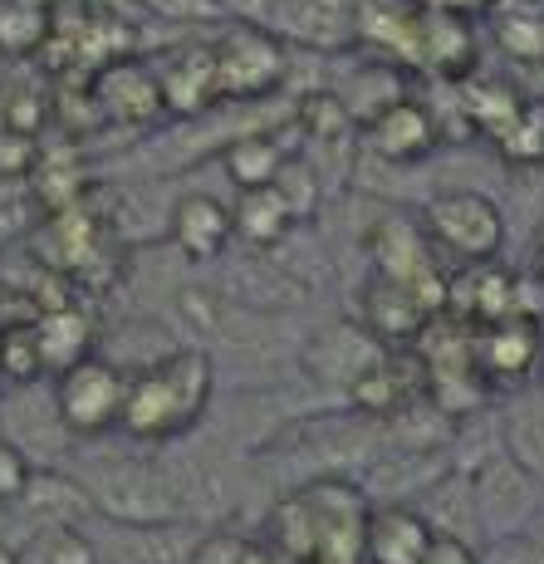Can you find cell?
<instances>
[{
  "label": "cell",
  "instance_id": "obj_31",
  "mask_svg": "<svg viewBox=\"0 0 544 564\" xmlns=\"http://www.w3.org/2000/svg\"><path fill=\"white\" fill-rule=\"evenodd\" d=\"M45 162V148L40 138H25V133H6L0 128V182H20Z\"/></svg>",
  "mask_w": 544,
  "mask_h": 564
},
{
  "label": "cell",
  "instance_id": "obj_13",
  "mask_svg": "<svg viewBox=\"0 0 544 564\" xmlns=\"http://www.w3.org/2000/svg\"><path fill=\"white\" fill-rule=\"evenodd\" d=\"M363 143H368V153L383 158V162H422V158L437 153L442 128H437V118H432L427 104L398 99L393 94V99L378 104L373 113L363 118Z\"/></svg>",
  "mask_w": 544,
  "mask_h": 564
},
{
  "label": "cell",
  "instance_id": "obj_28",
  "mask_svg": "<svg viewBox=\"0 0 544 564\" xmlns=\"http://www.w3.org/2000/svg\"><path fill=\"white\" fill-rule=\"evenodd\" d=\"M50 94L30 79H15L0 89V128L6 133H25V138H40V128L50 123Z\"/></svg>",
  "mask_w": 544,
  "mask_h": 564
},
{
  "label": "cell",
  "instance_id": "obj_26",
  "mask_svg": "<svg viewBox=\"0 0 544 564\" xmlns=\"http://www.w3.org/2000/svg\"><path fill=\"white\" fill-rule=\"evenodd\" d=\"M50 35L54 15L20 6V0H0V59H25V54L45 50Z\"/></svg>",
  "mask_w": 544,
  "mask_h": 564
},
{
  "label": "cell",
  "instance_id": "obj_5",
  "mask_svg": "<svg viewBox=\"0 0 544 564\" xmlns=\"http://www.w3.org/2000/svg\"><path fill=\"white\" fill-rule=\"evenodd\" d=\"M226 15L295 50L339 54L358 45V0H226Z\"/></svg>",
  "mask_w": 544,
  "mask_h": 564
},
{
  "label": "cell",
  "instance_id": "obj_19",
  "mask_svg": "<svg viewBox=\"0 0 544 564\" xmlns=\"http://www.w3.org/2000/svg\"><path fill=\"white\" fill-rule=\"evenodd\" d=\"M35 344L40 359H45V373L59 378L64 368L94 359V344H99V329H94V314L79 305H50L45 314H35Z\"/></svg>",
  "mask_w": 544,
  "mask_h": 564
},
{
  "label": "cell",
  "instance_id": "obj_25",
  "mask_svg": "<svg viewBox=\"0 0 544 564\" xmlns=\"http://www.w3.org/2000/svg\"><path fill=\"white\" fill-rule=\"evenodd\" d=\"M20 564H99V550L79 525H35L20 545Z\"/></svg>",
  "mask_w": 544,
  "mask_h": 564
},
{
  "label": "cell",
  "instance_id": "obj_36",
  "mask_svg": "<svg viewBox=\"0 0 544 564\" xmlns=\"http://www.w3.org/2000/svg\"><path fill=\"white\" fill-rule=\"evenodd\" d=\"M246 564H300L295 555H290V550H280L275 540H246Z\"/></svg>",
  "mask_w": 544,
  "mask_h": 564
},
{
  "label": "cell",
  "instance_id": "obj_32",
  "mask_svg": "<svg viewBox=\"0 0 544 564\" xmlns=\"http://www.w3.org/2000/svg\"><path fill=\"white\" fill-rule=\"evenodd\" d=\"M500 45H505L515 59H544V20L535 15H500Z\"/></svg>",
  "mask_w": 544,
  "mask_h": 564
},
{
  "label": "cell",
  "instance_id": "obj_14",
  "mask_svg": "<svg viewBox=\"0 0 544 564\" xmlns=\"http://www.w3.org/2000/svg\"><path fill=\"white\" fill-rule=\"evenodd\" d=\"M89 104L99 108L104 118H113V123H157L167 108H162V94H157V74H152V64L133 59V54H123V59H108L94 69L89 79Z\"/></svg>",
  "mask_w": 544,
  "mask_h": 564
},
{
  "label": "cell",
  "instance_id": "obj_27",
  "mask_svg": "<svg viewBox=\"0 0 544 564\" xmlns=\"http://www.w3.org/2000/svg\"><path fill=\"white\" fill-rule=\"evenodd\" d=\"M0 378L15 388H30L45 378V359H40V344H35V324L20 319L0 329Z\"/></svg>",
  "mask_w": 544,
  "mask_h": 564
},
{
  "label": "cell",
  "instance_id": "obj_8",
  "mask_svg": "<svg viewBox=\"0 0 544 564\" xmlns=\"http://www.w3.org/2000/svg\"><path fill=\"white\" fill-rule=\"evenodd\" d=\"M422 231L466 265H486L505 246V216L486 192H437L422 206Z\"/></svg>",
  "mask_w": 544,
  "mask_h": 564
},
{
  "label": "cell",
  "instance_id": "obj_12",
  "mask_svg": "<svg viewBox=\"0 0 544 564\" xmlns=\"http://www.w3.org/2000/svg\"><path fill=\"white\" fill-rule=\"evenodd\" d=\"M157 74V94L167 113L182 118H202L211 113L221 99V79H216V54L211 40H177V45L162 50V59L152 64Z\"/></svg>",
  "mask_w": 544,
  "mask_h": 564
},
{
  "label": "cell",
  "instance_id": "obj_15",
  "mask_svg": "<svg viewBox=\"0 0 544 564\" xmlns=\"http://www.w3.org/2000/svg\"><path fill=\"white\" fill-rule=\"evenodd\" d=\"M167 236L187 260L211 265V260H221L226 251H231V241H236L231 206H226L221 197H211V192H187V197L172 206Z\"/></svg>",
  "mask_w": 544,
  "mask_h": 564
},
{
  "label": "cell",
  "instance_id": "obj_9",
  "mask_svg": "<svg viewBox=\"0 0 544 564\" xmlns=\"http://www.w3.org/2000/svg\"><path fill=\"white\" fill-rule=\"evenodd\" d=\"M211 54H216V79H221V99L226 104H260L285 84L290 74V54L280 40H270L265 30L255 25H231L211 40Z\"/></svg>",
  "mask_w": 544,
  "mask_h": 564
},
{
  "label": "cell",
  "instance_id": "obj_17",
  "mask_svg": "<svg viewBox=\"0 0 544 564\" xmlns=\"http://www.w3.org/2000/svg\"><path fill=\"white\" fill-rule=\"evenodd\" d=\"M500 452L544 486V383H530L500 408Z\"/></svg>",
  "mask_w": 544,
  "mask_h": 564
},
{
  "label": "cell",
  "instance_id": "obj_38",
  "mask_svg": "<svg viewBox=\"0 0 544 564\" xmlns=\"http://www.w3.org/2000/svg\"><path fill=\"white\" fill-rule=\"evenodd\" d=\"M535 285H540V295H544V231H540V246H535Z\"/></svg>",
  "mask_w": 544,
  "mask_h": 564
},
{
  "label": "cell",
  "instance_id": "obj_11",
  "mask_svg": "<svg viewBox=\"0 0 544 564\" xmlns=\"http://www.w3.org/2000/svg\"><path fill=\"white\" fill-rule=\"evenodd\" d=\"M383 354L388 349L358 319H334V324H324V329H314L309 344H300V368L319 388H344L348 393Z\"/></svg>",
  "mask_w": 544,
  "mask_h": 564
},
{
  "label": "cell",
  "instance_id": "obj_21",
  "mask_svg": "<svg viewBox=\"0 0 544 564\" xmlns=\"http://www.w3.org/2000/svg\"><path fill=\"white\" fill-rule=\"evenodd\" d=\"M84 511H89V496L64 471H35L20 496V516H30L35 525H79Z\"/></svg>",
  "mask_w": 544,
  "mask_h": 564
},
{
  "label": "cell",
  "instance_id": "obj_10",
  "mask_svg": "<svg viewBox=\"0 0 544 564\" xmlns=\"http://www.w3.org/2000/svg\"><path fill=\"white\" fill-rule=\"evenodd\" d=\"M471 476V501H476V525L491 540H515L544 511V486L530 481L505 452H491L486 462L461 466Z\"/></svg>",
  "mask_w": 544,
  "mask_h": 564
},
{
  "label": "cell",
  "instance_id": "obj_20",
  "mask_svg": "<svg viewBox=\"0 0 544 564\" xmlns=\"http://www.w3.org/2000/svg\"><path fill=\"white\" fill-rule=\"evenodd\" d=\"M417 516L432 525V535H451V540H466V545H476L481 525H476L471 476H466L461 466H451L446 476H437V481H432L427 491H422Z\"/></svg>",
  "mask_w": 544,
  "mask_h": 564
},
{
  "label": "cell",
  "instance_id": "obj_2",
  "mask_svg": "<svg viewBox=\"0 0 544 564\" xmlns=\"http://www.w3.org/2000/svg\"><path fill=\"white\" fill-rule=\"evenodd\" d=\"M216 393V364L202 349H172L148 368L128 373V398L118 427L138 442H172L202 422Z\"/></svg>",
  "mask_w": 544,
  "mask_h": 564
},
{
  "label": "cell",
  "instance_id": "obj_37",
  "mask_svg": "<svg viewBox=\"0 0 544 564\" xmlns=\"http://www.w3.org/2000/svg\"><path fill=\"white\" fill-rule=\"evenodd\" d=\"M422 10H442V15H461V20H471V15H481V10H491L496 0H417Z\"/></svg>",
  "mask_w": 544,
  "mask_h": 564
},
{
  "label": "cell",
  "instance_id": "obj_24",
  "mask_svg": "<svg viewBox=\"0 0 544 564\" xmlns=\"http://www.w3.org/2000/svg\"><path fill=\"white\" fill-rule=\"evenodd\" d=\"M270 192L280 197V206L290 212V221H314L319 216V202H324V182H319V167H314L304 153H285L280 172L270 177Z\"/></svg>",
  "mask_w": 544,
  "mask_h": 564
},
{
  "label": "cell",
  "instance_id": "obj_39",
  "mask_svg": "<svg viewBox=\"0 0 544 564\" xmlns=\"http://www.w3.org/2000/svg\"><path fill=\"white\" fill-rule=\"evenodd\" d=\"M0 564H20V545H10V540H0Z\"/></svg>",
  "mask_w": 544,
  "mask_h": 564
},
{
  "label": "cell",
  "instance_id": "obj_18",
  "mask_svg": "<svg viewBox=\"0 0 544 564\" xmlns=\"http://www.w3.org/2000/svg\"><path fill=\"white\" fill-rule=\"evenodd\" d=\"M432 545V525L417 506H373L363 530V564H417Z\"/></svg>",
  "mask_w": 544,
  "mask_h": 564
},
{
  "label": "cell",
  "instance_id": "obj_34",
  "mask_svg": "<svg viewBox=\"0 0 544 564\" xmlns=\"http://www.w3.org/2000/svg\"><path fill=\"white\" fill-rule=\"evenodd\" d=\"M187 564H246V540L231 535V530H211L192 545Z\"/></svg>",
  "mask_w": 544,
  "mask_h": 564
},
{
  "label": "cell",
  "instance_id": "obj_4",
  "mask_svg": "<svg viewBox=\"0 0 544 564\" xmlns=\"http://www.w3.org/2000/svg\"><path fill=\"white\" fill-rule=\"evenodd\" d=\"M388 452V422L373 417H309L295 422L285 437H275L260 457H290L304 466V481H324V476H348L358 481L353 471H368L378 457ZM300 481V486H304Z\"/></svg>",
  "mask_w": 544,
  "mask_h": 564
},
{
  "label": "cell",
  "instance_id": "obj_40",
  "mask_svg": "<svg viewBox=\"0 0 544 564\" xmlns=\"http://www.w3.org/2000/svg\"><path fill=\"white\" fill-rule=\"evenodd\" d=\"M20 6H30V10H45V15H54V6H59V0H20Z\"/></svg>",
  "mask_w": 544,
  "mask_h": 564
},
{
  "label": "cell",
  "instance_id": "obj_30",
  "mask_svg": "<svg viewBox=\"0 0 544 564\" xmlns=\"http://www.w3.org/2000/svg\"><path fill=\"white\" fill-rule=\"evenodd\" d=\"M152 20L167 25H216L226 20V0H138Z\"/></svg>",
  "mask_w": 544,
  "mask_h": 564
},
{
  "label": "cell",
  "instance_id": "obj_35",
  "mask_svg": "<svg viewBox=\"0 0 544 564\" xmlns=\"http://www.w3.org/2000/svg\"><path fill=\"white\" fill-rule=\"evenodd\" d=\"M417 564H481V550L466 545V540H451V535H432V545L422 550Z\"/></svg>",
  "mask_w": 544,
  "mask_h": 564
},
{
  "label": "cell",
  "instance_id": "obj_7",
  "mask_svg": "<svg viewBox=\"0 0 544 564\" xmlns=\"http://www.w3.org/2000/svg\"><path fill=\"white\" fill-rule=\"evenodd\" d=\"M471 368L486 383V393H520V388L540 383L544 368V324L530 314H510L496 324H476L471 329Z\"/></svg>",
  "mask_w": 544,
  "mask_h": 564
},
{
  "label": "cell",
  "instance_id": "obj_3",
  "mask_svg": "<svg viewBox=\"0 0 544 564\" xmlns=\"http://www.w3.org/2000/svg\"><path fill=\"white\" fill-rule=\"evenodd\" d=\"M79 491L89 496V506L108 516L123 530H167L187 525V501L177 491V476L167 471V462L148 457H94L79 476Z\"/></svg>",
  "mask_w": 544,
  "mask_h": 564
},
{
  "label": "cell",
  "instance_id": "obj_6",
  "mask_svg": "<svg viewBox=\"0 0 544 564\" xmlns=\"http://www.w3.org/2000/svg\"><path fill=\"white\" fill-rule=\"evenodd\" d=\"M123 398H128V373L113 359H104V354L64 368L54 378V417H59V427L69 437H84V442L118 432Z\"/></svg>",
  "mask_w": 544,
  "mask_h": 564
},
{
  "label": "cell",
  "instance_id": "obj_33",
  "mask_svg": "<svg viewBox=\"0 0 544 564\" xmlns=\"http://www.w3.org/2000/svg\"><path fill=\"white\" fill-rule=\"evenodd\" d=\"M30 476H35L30 457H25V452H20L10 437H0V506H20V496H25Z\"/></svg>",
  "mask_w": 544,
  "mask_h": 564
},
{
  "label": "cell",
  "instance_id": "obj_16",
  "mask_svg": "<svg viewBox=\"0 0 544 564\" xmlns=\"http://www.w3.org/2000/svg\"><path fill=\"white\" fill-rule=\"evenodd\" d=\"M432 319H437V314L422 305L417 290L398 285V280H378V275L363 285V314H358V324H363L383 349H402V344H412Z\"/></svg>",
  "mask_w": 544,
  "mask_h": 564
},
{
  "label": "cell",
  "instance_id": "obj_22",
  "mask_svg": "<svg viewBox=\"0 0 544 564\" xmlns=\"http://www.w3.org/2000/svg\"><path fill=\"white\" fill-rule=\"evenodd\" d=\"M231 226L236 236L250 246V251H270V246H280L290 236V212L280 206V197L270 187H255V192H241L231 206Z\"/></svg>",
  "mask_w": 544,
  "mask_h": 564
},
{
  "label": "cell",
  "instance_id": "obj_1",
  "mask_svg": "<svg viewBox=\"0 0 544 564\" xmlns=\"http://www.w3.org/2000/svg\"><path fill=\"white\" fill-rule=\"evenodd\" d=\"M368 496L348 476L304 481L265 520V540L290 550L300 564H363V530H368Z\"/></svg>",
  "mask_w": 544,
  "mask_h": 564
},
{
  "label": "cell",
  "instance_id": "obj_23",
  "mask_svg": "<svg viewBox=\"0 0 544 564\" xmlns=\"http://www.w3.org/2000/svg\"><path fill=\"white\" fill-rule=\"evenodd\" d=\"M280 162H285V148H280V138H270V133H241L221 148L226 177H231L241 192L270 187V177L280 172Z\"/></svg>",
  "mask_w": 544,
  "mask_h": 564
},
{
  "label": "cell",
  "instance_id": "obj_29",
  "mask_svg": "<svg viewBox=\"0 0 544 564\" xmlns=\"http://www.w3.org/2000/svg\"><path fill=\"white\" fill-rule=\"evenodd\" d=\"M295 123L314 138V143H344V138L353 133L358 118L348 113V104L339 94H309V99H300V108H295Z\"/></svg>",
  "mask_w": 544,
  "mask_h": 564
}]
</instances>
